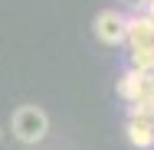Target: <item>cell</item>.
Segmentation results:
<instances>
[{
  "label": "cell",
  "mask_w": 154,
  "mask_h": 150,
  "mask_svg": "<svg viewBox=\"0 0 154 150\" xmlns=\"http://www.w3.org/2000/svg\"><path fill=\"white\" fill-rule=\"evenodd\" d=\"M128 140L134 147H151L154 144V121L151 118H128Z\"/></svg>",
  "instance_id": "277c9868"
},
{
  "label": "cell",
  "mask_w": 154,
  "mask_h": 150,
  "mask_svg": "<svg viewBox=\"0 0 154 150\" xmlns=\"http://www.w3.org/2000/svg\"><path fill=\"white\" fill-rule=\"evenodd\" d=\"M10 127H13V137H17V140L39 144V140L46 137V131H49V118H46V111L36 108V104H20V108L13 111Z\"/></svg>",
  "instance_id": "6da1fadb"
},
{
  "label": "cell",
  "mask_w": 154,
  "mask_h": 150,
  "mask_svg": "<svg viewBox=\"0 0 154 150\" xmlns=\"http://www.w3.org/2000/svg\"><path fill=\"white\" fill-rule=\"evenodd\" d=\"M125 39L131 43V49L154 46V20H148L144 13H131V16H125Z\"/></svg>",
  "instance_id": "3957f363"
},
{
  "label": "cell",
  "mask_w": 154,
  "mask_h": 150,
  "mask_svg": "<svg viewBox=\"0 0 154 150\" xmlns=\"http://www.w3.org/2000/svg\"><path fill=\"white\" fill-rule=\"evenodd\" d=\"M0 137H3V131H0Z\"/></svg>",
  "instance_id": "ba28073f"
},
{
  "label": "cell",
  "mask_w": 154,
  "mask_h": 150,
  "mask_svg": "<svg viewBox=\"0 0 154 150\" xmlns=\"http://www.w3.org/2000/svg\"><path fill=\"white\" fill-rule=\"evenodd\" d=\"M131 69L141 72V75H151V72H154V46L131 49Z\"/></svg>",
  "instance_id": "8992f818"
},
{
  "label": "cell",
  "mask_w": 154,
  "mask_h": 150,
  "mask_svg": "<svg viewBox=\"0 0 154 150\" xmlns=\"http://www.w3.org/2000/svg\"><path fill=\"white\" fill-rule=\"evenodd\" d=\"M144 16H148V20H154V3L148 7V10H144Z\"/></svg>",
  "instance_id": "52a82bcc"
},
{
  "label": "cell",
  "mask_w": 154,
  "mask_h": 150,
  "mask_svg": "<svg viewBox=\"0 0 154 150\" xmlns=\"http://www.w3.org/2000/svg\"><path fill=\"white\" fill-rule=\"evenodd\" d=\"M95 36H98L105 46L125 43V13H118V10H102V13L95 16Z\"/></svg>",
  "instance_id": "7a4b0ae2"
},
{
  "label": "cell",
  "mask_w": 154,
  "mask_h": 150,
  "mask_svg": "<svg viewBox=\"0 0 154 150\" xmlns=\"http://www.w3.org/2000/svg\"><path fill=\"white\" fill-rule=\"evenodd\" d=\"M118 95H122L125 101H141L144 98V75L141 72H134V69H128L122 78H118Z\"/></svg>",
  "instance_id": "5b68a950"
}]
</instances>
